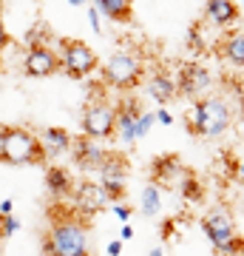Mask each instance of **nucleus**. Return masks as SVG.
Segmentation results:
<instances>
[{
	"instance_id": "nucleus-26",
	"label": "nucleus",
	"mask_w": 244,
	"mask_h": 256,
	"mask_svg": "<svg viewBox=\"0 0 244 256\" xmlns=\"http://www.w3.org/2000/svg\"><path fill=\"white\" fill-rule=\"evenodd\" d=\"M108 208L114 210V216H117L119 222H128V220H131V216H134V208H131L128 202H111Z\"/></svg>"
},
{
	"instance_id": "nucleus-23",
	"label": "nucleus",
	"mask_w": 244,
	"mask_h": 256,
	"mask_svg": "<svg viewBox=\"0 0 244 256\" xmlns=\"http://www.w3.org/2000/svg\"><path fill=\"white\" fill-rule=\"evenodd\" d=\"M188 48L193 54H205L210 48V37H205V20H199L188 28Z\"/></svg>"
},
{
	"instance_id": "nucleus-5",
	"label": "nucleus",
	"mask_w": 244,
	"mask_h": 256,
	"mask_svg": "<svg viewBox=\"0 0 244 256\" xmlns=\"http://www.w3.org/2000/svg\"><path fill=\"white\" fill-rule=\"evenodd\" d=\"M0 162L6 165H45V154L40 148V140L26 126H6L3 131V151Z\"/></svg>"
},
{
	"instance_id": "nucleus-33",
	"label": "nucleus",
	"mask_w": 244,
	"mask_h": 256,
	"mask_svg": "<svg viewBox=\"0 0 244 256\" xmlns=\"http://www.w3.org/2000/svg\"><path fill=\"white\" fill-rule=\"evenodd\" d=\"M148 256H171V254H168L162 245H156V248H151V254H148Z\"/></svg>"
},
{
	"instance_id": "nucleus-14",
	"label": "nucleus",
	"mask_w": 244,
	"mask_h": 256,
	"mask_svg": "<svg viewBox=\"0 0 244 256\" xmlns=\"http://www.w3.org/2000/svg\"><path fill=\"white\" fill-rule=\"evenodd\" d=\"M23 72L28 77H51L60 72V60L51 46H28L23 57Z\"/></svg>"
},
{
	"instance_id": "nucleus-21",
	"label": "nucleus",
	"mask_w": 244,
	"mask_h": 256,
	"mask_svg": "<svg viewBox=\"0 0 244 256\" xmlns=\"http://www.w3.org/2000/svg\"><path fill=\"white\" fill-rule=\"evenodd\" d=\"M162 205H165V191L159 185L148 182L142 188V196H139V210H142V216H148V220L159 216V214H162Z\"/></svg>"
},
{
	"instance_id": "nucleus-32",
	"label": "nucleus",
	"mask_w": 244,
	"mask_h": 256,
	"mask_svg": "<svg viewBox=\"0 0 244 256\" xmlns=\"http://www.w3.org/2000/svg\"><path fill=\"white\" fill-rule=\"evenodd\" d=\"M11 210H14V200H9V196H6V200L0 202V216H9Z\"/></svg>"
},
{
	"instance_id": "nucleus-36",
	"label": "nucleus",
	"mask_w": 244,
	"mask_h": 256,
	"mask_svg": "<svg viewBox=\"0 0 244 256\" xmlns=\"http://www.w3.org/2000/svg\"><path fill=\"white\" fill-rule=\"evenodd\" d=\"M0 72H3V57H0Z\"/></svg>"
},
{
	"instance_id": "nucleus-24",
	"label": "nucleus",
	"mask_w": 244,
	"mask_h": 256,
	"mask_svg": "<svg viewBox=\"0 0 244 256\" xmlns=\"http://www.w3.org/2000/svg\"><path fill=\"white\" fill-rule=\"evenodd\" d=\"M26 46H48V40H51V28L45 26V23H34L31 28H26Z\"/></svg>"
},
{
	"instance_id": "nucleus-10",
	"label": "nucleus",
	"mask_w": 244,
	"mask_h": 256,
	"mask_svg": "<svg viewBox=\"0 0 244 256\" xmlns=\"http://www.w3.org/2000/svg\"><path fill=\"white\" fill-rule=\"evenodd\" d=\"M108 205H111V196L105 194V188H102L97 180H82V182L74 185L71 210H77L80 216L91 220V216H97L102 210H108Z\"/></svg>"
},
{
	"instance_id": "nucleus-15",
	"label": "nucleus",
	"mask_w": 244,
	"mask_h": 256,
	"mask_svg": "<svg viewBox=\"0 0 244 256\" xmlns=\"http://www.w3.org/2000/svg\"><path fill=\"white\" fill-rule=\"evenodd\" d=\"M242 20V6L236 0H208L205 3V23L216 28H230L239 26Z\"/></svg>"
},
{
	"instance_id": "nucleus-13",
	"label": "nucleus",
	"mask_w": 244,
	"mask_h": 256,
	"mask_svg": "<svg viewBox=\"0 0 244 256\" xmlns=\"http://www.w3.org/2000/svg\"><path fill=\"white\" fill-rule=\"evenodd\" d=\"M68 154L74 156V165H77L80 171L97 174V168L105 162L108 151L102 148V142H97V140L80 134V137H71V148H68Z\"/></svg>"
},
{
	"instance_id": "nucleus-6",
	"label": "nucleus",
	"mask_w": 244,
	"mask_h": 256,
	"mask_svg": "<svg viewBox=\"0 0 244 256\" xmlns=\"http://www.w3.org/2000/svg\"><path fill=\"white\" fill-rule=\"evenodd\" d=\"M57 60H60V72L71 80H85L88 74L97 72V54L88 43L82 40H60V52H57Z\"/></svg>"
},
{
	"instance_id": "nucleus-2",
	"label": "nucleus",
	"mask_w": 244,
	"mask_h": 256,
	"mask_svg": "<svg viewBox=\"0 0 244 256\" xmlns=\"http://www.w3.org/2000/svg\"><path fill=\"white\" fill-rule=\"evenodd\" d=\"M230 126H233V106L216 94L193 100L190 111L185 114V128L202 140H219L222 134H227Z\"/></svg>"
},
{
	"instance_id": "nucleus-29",
	"label": "nucleus",
	"mask_w": 244,
	"mask_h": 256,
	"mask_svg": "<svg viewBox=\"0 0 244 256\" xmlns=\"http://www.w3.org/2000/svg\"><path fill=\"white\" fill-rule=\"evenodd\" d=\"M122 245H125L122 239H111L108 245H105V254H108V256H119V254H122Z\"/></svg>"
},
{
	"instance_id": "nucleus-16",
	"label": "nucleus",
	"mask_w": 244,
	"mask_h": 256,
	"mask_svg": "<svg viewBox=\"0 0 244 256\" xmlns=\"http://www.w3.org/2000/svg\"><path fill=\"white\" fill-rule=\"evenodd\" d=\"M145 92L151 94V100L159 102V106H168V102H173L179 97V94H176V80H173V74L168 72V68H162V66L148 74Z\"/></svg>"
},
{
	"instance_id": "nucleus-7",
	"label": "nucleus",
	"mask_w": 244,
	"mask_h": 256,
	"mask_svg": "<svg viewBox=\"0 0 244 256\" xmlns=\"http://www.w3.org/2000/svg\"><path fill=\"white\" fill-rule=\"evenodd\" d=\"M80 128L82 134L97 142H105V140H114V102L105 100V97H94V100L85 102L80 117Z\"/></svg>"
},
{
	"instance_id": "nucleus-31",
	"label": "nucleus",
	"mask_w": 244,
	"mask_h": 256,
	"mask_svg": "<svg viewBox=\"0 0 244 256\" xmlns=\"http://www.w3.org/2000/svg\"><path fill=\"white\" fill-rule=\"evenodd\" d=\"M134 236H136V230L131 228L128 222H122V228H119V239H122V242H131Z\"/></svg>"
},
{
	"instance_id": "nucleus-28",
	"label": "nucleus",
	"mask_w": 244,
	"mask_h": 256,
	"mask_svg": "<svg viewBox=\"0 0 244 256\" xmlns=\"http://www.w3.org/2000/svg\"><path fill=\"white\" fill-rule=\"evenodd\" d=\"M154 120H156V122H162V126H173V114L165 108V106L154 111Z\"/></svg>"
},
{
	"instance_id": "nucleus-9",
	"label": "nucleus",
	"mask_w": 244,
	"mask_h": 256,
	"mask_svg": "<svg viewBox=\"0 0 244 256\" xmlns=\"http://www.w3.org/2000/svg\"><path fill=\"white\" fill-rule=\"evenodd\" d=\"M97 182L105 188L111 202H122L125 200V188H128V160L122 154H117V151H108L105 162L97 168Z\"/></svg>"
},
{
	"instance_id": "nucleus-1",
	"label": "nucleus",
	"mask_w": 244,
	"mask_h": 256,
	"mask_svg": "<svg viewBox=\"0 0 244 256\" xmlns=\"http://www.w3.org/2000/svg\"><path fill=\"white\" fill-rule=\"evenodd\" d=\"M43 256H94L91 254V222L71 205L48 210V228L43 234Z\"/></svg>"
},
{
	"instance_id": "nucleus-12",
	"label": "nucleus",
	"mask_w": 244,
	"mask_h": 256,
	"mask_svg": "<svg viewBox=\"0 0 244 256\" xmlns=\"http://www.w3.org/2000/svg\"><path fill=\"white\" fill-rule=\"evenodd\" d=\"M185 174H188V168L176 154H162L151 162V182L159 185L162 191H176Z\"/></svg>"
},
{
	"instance_id": "nucleus-17",
	"label": "nucleus",
	"mask_w": 244,
	"mask_h": 256,
	"mask_svg": "<svg viewBox=\"0 0 244 256\" xmlns=\"http://www.w3.org/2000/svg\"><path fill=\"white\" fill-rule=\"evenodd\" d=\"M37 140H40V148H43L45 160H57V156L68 154V148H71V134L60 126L43 128V131L37 134Z\"/></svg>"
},
{
	"instance_id": "nucleus-35",
	"label": "nucleus",
	"mask_w": 244,
	"mask_h": 256,
	"mask_svg": "<svg viewBox=\"0 0 244 256\" xmlns=\"http://www.w3.org/2000/svg\"><path fill=\"white\" fill-rule=\"evenodd\" d=\"M3 131H6V126H0V151H3Z\"/></svg>"
},
{
	"instance_id": "nucleus-20",
	"label": "nucleus",
	"mask_w": 244,
	"mask_h": 256,
	"mask_svg": "<svg viewBox=\"0 0 244 256\" xmlns=\"http://www.w3.org/2000/svg\"><path fill=\"white\" fill-rule=\"evenodd\" d=\"M94 9L119 26H128L134 20V0H94Z\"/></svg>"
},
{
	"instance_id": "nucleus-11",
	"label": "nucleus",
	"mask_w": 244,
	"mask_h": 256,
	"mask_svg": "<svg viewBox=\"0 0 244 256\" xmlns=\"http://www.w3.org/2000/svg\"><path fill=\"white\" fill-rule=\"evenodd\" d=\"M142 114V106H139V100H134V97H125V100L114 102V137L119 140V146H136L134 140V122L136 117Z\"/></svg>"
},
{
	"instance_id": "nucleus-3",
	"label": "nucleus",
	"mask_w": 244,
	"mask_h": 256,
	"mask_svg": "<svg viewBox=\"0 0 244 256\" xmlns=\"http://www.w3.org/2000/svg\"><path fill=\"white\" fill-rule=\"evenodd\" d=\"M202 230L210 239V245L219 256H239L242 254V236L236 225L233 210L227 205H216L202 216Z\"/></svg>"
},
{
	"instance_id": "nucleus-27",
	"label": "nucleus",
	"mask_w": 244,
	"mask_h": 256,
	"mask_svg": "<svg viewBox=\"0 0 244 256\" xmlns=\"http://www.w3.org/2000/svg\"><path fill=\"white\" fill-rule=\"evenodd\" d=\"M88 23H91V28H94L97 34H102V14H100L97 9H94V6L88 9Z\"/></svg>"
},
{
	"instance_id": "nucleus-4",
	"label": "nucleus",
	"mask_w": 244,
	"mask_h": 256,
	"mask_svg": "<svg viewBox=\"0 0 244 256\" xmlns=\"http://www.w3.org/2000/svg\"><path fill=\"white\" fill-rule=\"evenodd\" d=\"M100 77L108 88H114V92H134L145 77V63L136 52L119 48V52H114V54L102 63Z\"/></svg>"
},
{
	"instance_id": "nucleus-25",
	"label": "nucleus",
	"mask_w": 244,
	"mask_h": 256,
	"mask_svg": "<svg viewBox=\"0 0 244 256\" xmlns=\"http://www.w3.org/2000/svg\"><path fill=\"white\" fill-rule=\"evenodd\" d=\"M154 122H156V120H154V111H145V108H142V114H139V117H136V122H134V140H136V142L151 134Z\"/></svg>"
},
{
	"instance_id": "nucleus-34",
	"label": "nucleus",
	"mask_w": 244,
	"mask_h": 256,
	"mask_svg": "<svg viewBox=\"0 0 244 256\" xmlns=\"http://www.w3.org/2000/svg\"><path fill=\"white\" fill-rule=\"evenodd\" d=\"M68 6H85V0H68Z\"/></svg>"
},
{
	"instance_id": "nucleus-8",
	"label": "nucleus",
	"mask_w": 244,
	"mask_h": 256,
	"mask_svg": "<svg viewBox=\"0 0 244 256\" xmlns=\"http://www.w3.org/2000/svg\"><path fill=\"white\" fill-rule=\"evenodd\" d=\"M173 80H176V94L179 97L199 100V97H208L210 86H213V72L199 60H188V63L179 66V74Z\"/></svg>"
},
{
	"instance_id": "nucleus-30",
	"label": "nucleus",
	"mask_w": 244,
	"mask_h": 256,
	"mask_svg": "<svg viewBox=\"0 0 244 256\" xmlns=\"http://www.w3.org/2000/svg\"><path fill=\"white\" fill-rule=\"evenodd\" d=\"M9 43H11V37H9V32H6V26H3V18H0V54L9 48Z\"/></svg>"
},
{
	"instance_id": "nucleus-22",
	"label": "nucleus",
	"mask_w": 244,
	"mask_h": 256,
	"mask_svg": "<svg viewBox=\"0 0 244 256\" xmlns=\"http://www.w3.org/2000/svg\"><path fill=\"white\" fill-rule=\"evenodd\" d=\"M176 191L182 194V200H188V202H202V200H205V185L199 182V176L193 174V171L185 174V180L179 182Z\"/></svg>"
},
{
	"instance_id": "nucleus-19",
	"label": "nucleus",
	"mask_w": 244,
	"mask_h": 256,
	"mask_svg": "<svg viewBox=\"0 0 244 256\" xmlns=\"http://www.w3.org/2000/svg\"><path fill=\"white\" fill-rule=\"evenodd\" d=\"M45 188H48V194H51L57 202H63V200L71 196L74 180H71V174H68L65 168H60V165H48V168H45Z\"/></svg>"
},
{
	"instance_id": "nucleus-18",
	"label": "nucleus",
	"mask_w": 244,
	"mask_h": 256,
	"mask_svg": "<svg viewBox=\"0 0 244 256\" xmlns=\"http://www.w3.org/2000/svg\"><path fill=\"white\" fill-rule=\"evenodd\" d=\"M219 57L225 60L227 66H233V68H242L244 66V34L242 28H236V32H227L222 40H219Z\"/></svg>"
}]
</instances>
